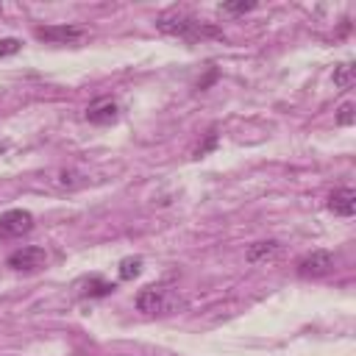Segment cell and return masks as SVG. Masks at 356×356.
<instances>
[{
	"label": "cell",
	"instance_id": "1",
	"mask_svg": "<svg viewBox=\"0 0 356 356\" xmlns=\"http://www.w3.org/2000/svg\"><path fill=\"white\" fill-rule=\"evenodd\" d=\"M156 28L167 36H178V39H186V42H200V39H220L222 31L203 22V19H195L192 14L186 11H164L156 17Z\"/></svg>",
	"mask_w": 356,
	"mask_h": 356
},
{
	"label": "cell",
	"instance_id": "12",
	"mask_svg": "<svg viewBox=\"0 0 356 356\" xmlns=\"http://www.w3.org/2000/svg\"><path fill=\"white\" fill-rule=\"evenodd\" d=\"M334 83H337L339 89H348V86L353 83V64H350V61H345V64H339V67L334 70Z\"/></svg>",
	"mask_w": 356,
	"mask_h": 356
},
{
	"label": "cell",
	"instance_id": "9",
	"mask_svg": "<svg viewBox=\"0 0 356 356\" xmlns=\"http://www.w3.org/2000/svg\"><path fill=\"white\" fill-rule=\"evenodd\" d=\"M278 250H281V245H278L275 239H267V242H253V245L248 248V261H250V264L267 261V259H273Z\"/></svg>",
	"mask_w": 356,
	"mask_h": 356
},
{
	"label": "cell",
	"instance_id": "11",
	"mask_svg": "<svg viewBox=\"0 0 356 356\" xmlns=\"http://www.w3.org/2000/svg\"><path fill=\"white\" fill-rule=\"evenodd\" d=\"M139 273H142V259H139V256H128V259L120 261V278H122V281H131V278H136Z\"/></svg>",
	"mask_w": 356,
	"mask_h": 356
},
{
	"label": "cell",
	"instance_id": "13",
	"mask_svg": "<svg viewBox=\"0 0 356 356\" xmlns=\"http://www.w3.org/2000/svg\"><path fill=\"white\" fill-rule=\"evenodd\" d=\"M253 8H256L253 0H239V3H222L220 6V11H225V14H245V11H253Z\"/></svg>",
	"mask_w": 356,
	"mask_h": 356
},
{
	"label": "cell",
	"instance_id": "16",
	"mask_svg": "<svg viewBox=\"0 0 356 356\" xmlns=\"http://www.w3.org/2000/svg\"><path fill=\"white\" fill-rule=\"evenodd\" d=\"M214 145H217V134H214V131H211V134H209V139H206V145H200V147H197V153H195V156H197V159H200V156H206V153H209V150H211V147H214Z\"/></svg>",
	"mask_w": 356,
	"mask_h": 356
},
{
	"label": "cell",
	"instance_id": "4",
	"mask_svg": "<svg viewBox=\"0 0 356 356\" xmlns=\"http://www.w3.org/2000/svg\"><path fill=\"white\" fill-rule=\"evenodd\" d=\"M334 270V253L328 250H312L298 261V275L303 278H320Z\"/></svg>",
	"mask_w": 356,
	"mask_h": 356
},
{
	"label": "cell",
	"instance_id": "15",
	"mask_svg": "<svg viewBox=\"0 0 356 356\" xmlns=\"http://www.w3.org/2000/svg\"><path fill=\"white\" fill-rule=\"evenodd\" d=\"M19 47H22L19 39H11V36L8 39H0V56H14Z\"/></svg>",
	"mask_w": 356,
	"mask_h": 356
},
{
	"label": "cell",
	"instance_id": "6",
	"mask_svg": "<svg viewBox=\"0 0 356 356\" xmlns=\"http://www.w3.org/2000/svg\"><path fill=\"white\" fill-rule=\"evenodd\" d=\"M86 120L95 125H108L117 120V103L111 97H97L95 103H89L86 108Z\"/></svg>",
	"mask_w": 356,
	"mask_h": 356
},
{
	"label": "cell",
	"instance_id": "8",
	"mask_svg": "<svg viewBox=\"0 0 356 356\" xmlns=\"http://www.w3.org/2000/svg\"><path fill=\"white\" fill-rule=\"evenodd\" d=\"M164 306H167V298H164V289H159V286H145L136 295V309L139 312L153 314V312H161Z\"/></svg>",
	"mask_w": 356,
	"mask_h": 356
},
{
	"label": "cell",
	"instance_id": "10",
	"mask_svg": "<svg viewBox=\"0 0 356 356\" xmlns=\"http://www.w3.org/2000/svg\"><path fill=\"white\" fill-rule=\"evenodd\" d=\"M117 286L111 284V281H103V278H89L86 281V289H83V295H89V298H106V295H111Z\"/></svg>",
	"mask_w": 356,
	"mask_h": 356
},
{
	"label": "cell",
	"instance_id": "14",
	"mask_svg": "<svg viewBox=\"0 0 356 356\" xmlns=\"http://www.w3.org/2000/svg\"><path fill=\"white\" fill-rule=\"evenodd\" d=\"M353 103H342L337 111V125H353Z\"/></svg>",
	"mask_w": 356,
	"mask_h": 356
},
{
	"label": "cell",
	"instance_id": "2",
	"mask_svg": "<svg viewBox=\"0 0 356 356\" xmlns=\"http://www.w3.org/2000/svg\"><path fill=\"white\" fill-rule=\"evenodd\" d=\"M33 228V214L25 209H8L0 214V239H17Z\"/></svg>",
	"mask_w": 356,
	"mask_h": 356
},
{
	"label": "cell",
	"instance_id": "7",
	"mask_svg": "<svg viewBox=\"0 0 356 356\" xmlns=\"http://www.w3.org/2000/svg\"><path fill=\"white\" fill-rule=\"evenodd\" d=\"M328 209L334 214H339V217H353V211H356V192L350 186L334 189L331 197H328Z\"/></svg>",
	"mask_w": 356,
	"mask_h": 356
},
{
	"label": "cell",
	"instance_id": "17",
	"mask_svg": "<svg viewBox=\"0 0 356 356\" xmlns=\"http://www.w3.org/2000/svg\"><path fill=\"white\" fill-rule=\"evenodd\" d=\"M0 8H3V6H0Z\"/></svg>",
	"mask_w": 356,
	"mask_h": 356
},
{
	"label": "cell",
	"instance_id": "3",
	"mask_svg": "<svg viewBox=\"0 0 356 356\" xmlns=\"http://www.w3.org/2000/svg\"><path fill=\"white\" fill-rule=\"evenodd\" d=\"M44 261H47V253H44V248H39V245H25V248L14 250V253L6 259V264H8L11 270H17V273H33V270L44 267Z\"/></svg>",
	"mask_w": 356,
	"mask_h": 356
},
{
	"label": "cell",
	"instance_id": "5",
	"mask_svg": "<svg viewBox=\"0 0 356 356\" xmlns=\"http://www.w3.org/2000/svg\"><path fill=\"white\" fill-rule=\"evenodd\" d=\"M36 36L42 42H50V44H72L83 36V28H78V25H42V28H36Z\"/></svg>",
	"mask_w": 356,
	"mask_h": 356
}]
</instances>
